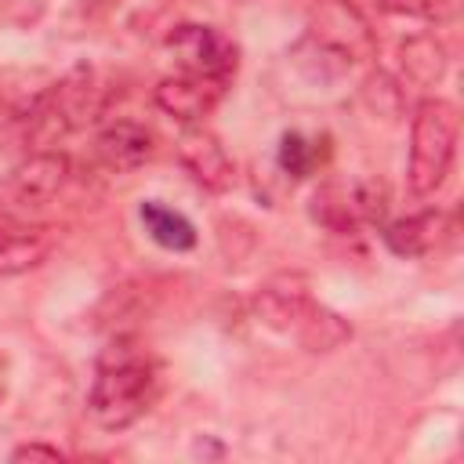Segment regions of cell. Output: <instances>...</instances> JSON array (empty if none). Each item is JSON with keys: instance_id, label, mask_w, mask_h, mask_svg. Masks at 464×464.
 <instances>
[{"instance_id": "1", "label": "cell", "mask_w": 464, "mask_h": 464, "mask_svg": "<svg viewBox=\"0 0 464 464\" xmlns=\"http://www.w3.org/2000/svg\"><path fill=\"white\" fill-rule=\"evenodd\" d=\"M160 388H163V370L152 359V352L141 348L134 337H116L98 355L87 410L105 431H123L152 410Z\"/></svg>"}, {"instance_id": "2", "label": "cell", "mask_w": 464, "mask_h": 464, "mask_svg": "<svg viewBox=\"0 0 464 464\" xmlns=\"http://www.w3.org/2000/svg\"><path fill=\"white\" fill-rule=\"evenodd\" d=\"M254 308H257V315L272 330L294 337L308 352H330V348H337V344H344L352 337V326L337 312H330L326 304H319L301 286H279V283H272V286H265L257 294Z\"/></svg>"}, {"instance_id": "3", "label": "cell", "mask_w": 464, "mask_h": 464, "mask_svg": "<svg viewBox=\"0 0 464 464\" xmlns=\"http://www.w3.org/2000/svg\"><path fill=\"white\" fill-rule=\"evenodd\" d=\"M457 134H460V116L453 102L428 98L417 105L410 127V167H406V181L413 196H431L446 181L457 152Z\"/></svg>"}, {"instance_id": "4", "label": "cell", "mask_w": 464, "mask_h": 464, "mask_svg": "<svg viewBox=\"0 0 464 464\" xmlns=\"http://www.w3.org/2000/svg\"><path fill=\"white\" fill-rule=\"evenodd\" d=\"M102 112V87L94 69L80 65L69 76H62L58 83L44 87L29 109L22 112L25 120V138L36 145H51L58 134H69L83 123H91Z\"/></svg>"}, {"instance_id": "5", "label": "cell", "mask_w": 464, "mask_h": 464, "mask_svg": "<svg viewBox=\"0 0 464 464\" xmlns=\"http://www.w3.org/2000/svg\"><path fill=\"white\" fill-rule=\"evenodd\" d=\"M388 192L373 178L352 181H326L312 192V221L326 225L330 232H355L362 225H377L384 218Z\"/></svg>"}, {"instance_id": "6", "label": "cell", "mask_w": 464, "mask_h": 464, "mask_svg": "<svg viewBox=\"0 0 464 464\" xmlns=\"http://www.w3.org/2000/svg\"><path fill=\"white\" fill-rule=\"evenodd\" d=\"M69 174H72V163L62 152H36V156H29L0 185V199H4L0 210L18 214V218H33L40 207L58 199V192L69 185Z\"/></svg>"}, {"instance_id": "7", "label": "cell", "mask_w": 464, "mask_h": 464, "mask_svg": "<svg viewBox=\"0 0 464 464\" xmlns=\"http://www.w3.org/2000/svg\"><path fill=\"white\" fill-rule=\"evenodd\" d=\"M308 44L315 51L330 54L337 65H348L373 51V36H370L366 22L359 18V11L352 4H341V0H319L312 7Z\"/></svg>"}, {"instance_id": "8", "label": "cell", "mask_w": 464, "mask_h": 464, "mask_svg": "<svg viewBox=\"0 0 464 464\" xmlns=\"http://www.w3.org/2000/svg\"><path fill=\"white\" fill-rule=\"evenodd\" d=\"M167 47L181 72H199L214 80H232L239 65V47L214 25H178Z\"/></svg>"}, {"instance_id": "9", "label": "cell", "mask_w": 464, "mask_h": 464, "mask_svg": "<svg viewBox=\"0 0 464 464\" xmlns=\"http://www.w3.org/2000/svg\"><path fill=\"white\" fill-rule=\"evenodd\" d=\"M54 250V228L36 218L0 210V276H18L47 261Z\"/></svg>"}, {"instance_id": "10", "label": "cell", "mask_w": 464, "mask_h": 464, "mask_svg": "<svg viewBox=\"0 0 464 464\" xmlns=\"http://www.w3.org/2000/svg\"><path fill=\"white\" fill-rule=\"evenodd\" d=\"M228 91V80H214V76H199V72H178V76H163L156 83V105L181 120V123H199Z\"/></svg>"}, {"instance_id": "11", "label": "cell", "mask_w": 464, "mask_h": 464, "mask_svg": "<svg viewBox=\"0 0 464 464\" xmlns=\"http://www.w3.org/2000/svg\"><path fill=\"white\" fill-rule=\"evenodd\" d=\"M178 163L188 170V178L210 192H221L232 185V160L225 145L199 123H185L178 138Z\"/></svg>"}, {"instance_id": "12", "label": "cell", "mask_w": 464, "mask_h": 464, "mask_svg": "<svg viewBox=\"0 0 464 464\" xmlns=\"http://www.w3.org/2000/svg\"><path fill=\"white\" fill-rule=\"evenodd\" d=\"M152 152H156V134L134 120H120L94 138V156L112 174H123V170L149 163Z\"/></svg>"}, {"instance_id": "13", "label": "cell", "mask_w": 464, "mask_h": 464, "mask_svg": "<svg viewBox=\"0 0 464 464\" xmlns=\"http://www.w3.org/2000/svg\"><path fill=\"white\" fill-rule=\"evenodd\" d=\"M450 236H453V214L446 210H420L384 228V243L399 257H424L435 246H442Z\"/></svg>"}, {"instance_id": "14", "label": "cell", "mask_w": 464, "mask_h": 464, "mask_svg": "<svg viewBox=\"0 0 464 464\" xmlns=\"http://www.w3.org/2000/svg\"><path fill=\"white\" fill-rule=\"evenodd\" d=\"M330 156V138L326 134H304V130H286L279 138V167L290 178H308L315 174Z\"/></svg>"}, {"instance_id": "15", "label": "cell", "mask_w": 464, "mask_h": 464, "mask_svg": "<svg viewBox=\"0 0 464 464\" xmlns=\"http://www.w3.org/2000/svg\"><path fill=\"white\" fill-rule=\"evenodd\" d=\"M138 214H141L145 232H149L160 246H167V250H192V246H196V228H192V221H188L185 214H178V210H170V207H163V203H156V199L141 203Z\"/></svg>"}, {"instance_id": "16", "label": "cell", "mask_w": 464, "mask_h": 464, "mask_svg": "<svg viewBox=\"0 0 464 464\" xmlns=\"http://www.w3.org/2000/svg\"><path fill=\"white\" fill-rule=\"evenodd\" d=\"M402 69H406L417 83H431V80H439L442 69H446V51H442L435 40L417 36V40H410V44L402 47Z\"/></svg>"}, {"instance_id": "17", "label": "cell", "mask_w": 464, "mask_h": 464, "mask_svg": "<svg viewBox=\"0 0 464 464\" xmlns=\"http://www.w3.org/2000/svg\"><path fill=\"white\" fill-rule=\"evenodd\" d=\"M377 7L388 14H406L424 22H450L457 14V0H377Z\"/></svg>"}, {"instance_id": "18", "label": "cell", "mask_w": 464, "mask_h": 464, "mask_svg": "<svg viewBox=\"0 0 464 464\" xmlns=\"http://www.w3.org/2000/svg\"><path fill=\"white\" fill-rule=\"evenodd\" d=\"M33 457H47V460H62V453H58L54 446H40V442H33V446H18V450L11 453V460H33Z\"/></svg>"}, {"instance_id": "19", "label": "cell", "mask_w": 464, "mask_h": 464, "mask_svg": "<svg viewBox=\"0 0 464 464\" xmlns=\"http://www.w3.org/2000/svg\"><path fill=\"white\" fill-rule=\"evenodd\" d=\"M4 392H7V359L0 355V399H4Z\"/></svg>"}]
</instances>
